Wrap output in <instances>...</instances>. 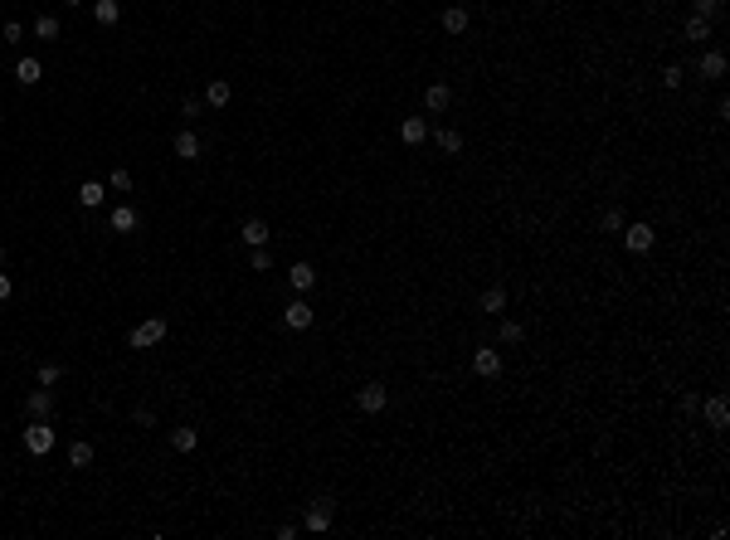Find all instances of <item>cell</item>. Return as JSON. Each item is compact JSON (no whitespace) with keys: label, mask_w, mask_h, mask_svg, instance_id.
<instances>
[{"label":"cell","mask_w":730,"mask_h":540,"mask_svg":"<svg viewBox=\"0 0 730 540\" xmlns=\"http://www.w3.org/2000/svg\"><path fill=\"white\" fill-rule=\"evenodd\" d=\"M103 200H108V190L98 185V180H83V185H78V205H83V210H98Z\"/></svg>","instance_id":"9a60e30c"},{"label":"cell","mask_w":730,"mask_h":540,"mask_svg":"<svg viewBox=\"0 0 730 540\" xmlns=\"http://www.w3.org/2000/svg\"><path fill=\"white\" fill-rule=\"evenodd\" d=\"M195 443H200V433L190 429V424H181V429L171 433V448H176V453H195Z\"/></svg>","instance_id":"44dd1931"},{"label":"cell","mask_w":730,"mask_h":540,"mask_svg":"<svg viewBox=\"0 0 730 540\" xmlns=\"http://www.w3.org/2000/svg\"><path fill=\"white\" fill-rule=\"evenodd\" d=\"M477 307H482V312H492V317H502V312H507V287H487Z\"/></svg>","instance_id":"ffe728a7"},{"label":"cell","mask_w":730,"mask_h":540,"mask_svg":"<svg viewBox=\"0 0 730 540\" xmlns=\"http://www.w3.org/2000/svg\"><path fill=\"white\" fill-rule=\"evenodd\" d=\"M25 409H29V414H34V419H44V414H49V409H54V394H49V389H44V384H39V389H29V399H25Z\"/></svg>","instance_id":"5bb4252c"},{"label":"cell","mask_w":730,"mask_h":540,"mask_svg":"<svg viewBox=\"0 0 730 540\" xmlns=\"http://www.w3.org/2000/svg\"><path fill=\"white\" fill-rule=\"evenodd\" d=\"M443 34H467V10L462 5H448L443 10Z\"/></svg>","instance_id":"2e32d148"},{"label":"cell","mask_w":730,"mask_h":540,"mask_svg":"<svg viewBox=\"0 0 730 540\" xmlns=\"http://www.w3.org/2000/svg\"><path fill=\"white\" fill-rule=\"evenodd\" d=\"M686 39H696V44H701V39H711V20L691 15V20H686Z\"/></svg>","instance_id":"f1b7e54d"},{"label":"cell","mask_w":730,"mask_h":540,"mask_svg":"<svg viewBox=\"0 0 730 540\" xmlns=\"http://www.w3.org/2000/svg\"><path fill=\"white\" fill-rule=\"evenodd\" d=\"M239 239L248 243V248H263V243L273 239V229L263 224V219H243V229H239Z\"/></svg>","instance_id":"52a82bcc"},{"label":"cell","mask_w":730,"mask_h":540,"mask_svg":"<svg viewBox=\"0 0 730 540\" xmlns=\"http://www.w3.org/2000/svg\"><path fill=\"white\" fill-rule=\"evenodd\" d=\"M288 282H293L298 292H312V282H317V272H312V263H293V268H288Z\"/></svg>","instance_id":"e0dca14e"},{"label":"cell","mask_w":730,"mask_h":540,"mask_svg":"<svg viewBox=\"0 0 730 540\" xmlns=\"http://www.w3.org/2000/svg\"><path fill=\"white\" fill-rule=\"evenodd\" d=\"M0 263H5V248H0Z\"/></svg>","instance_id":"8d00e7d4"},{"label":"cell","mask_w":730,"mask_h":540,"mask_svg":"<svg viewBox=\"0 0 730 540\" xmlns=\"http://www.w3.org/2000/svg\"><path fill=\"white\" fill-rule=\"evenodd\" d=\"M59 375H64V365H54V360H44V365H39V384H44V389H49V384H59Z\"/></svg>","instance_id":"4dcf8cb0"},{"label":"cell","mask_w":730,"mask_h":540,"mask_svg":"<svg viewBox=\"0 0 730 540\" xmlns=\"http://www.w3.org/2000/svg\"><path fill=\"white\" fill-rule=\"evenodd\" d=\"M171 146H176V156H181V161H200V156H205V141L190 132V127H186V132H176V141H171Z\"/></svg>","instance_id":"8992f818"},{"label":"cell","mask_w":730,"mask_h":540,"mask_svg":"<svg viewBox=\"0 0 730 540\" xmlns=\"http://www.w3.org/2000/svg\"><path fill=\"white\" fill-rule=\"evenodd\" d=\"M166 331H171L166 317H146V322L127 336V346H132V351H151V346H161V341H166Z\"/></svg>","instance_id":"7a4b0ae2"},{"label":"cell","mask_w":730,"mask_h":540,"mask_svg":"<svg viewBox=\"0 0 730 540\" xmlns=\"http://www.w3.org/2000/svg\"><path fill=\"white\" fill-rule=\"evenodd\" d=\"M34 39H59V20H54V15H39V20H34Z\"/></svg>","instance_id":"83f0119b"},{"label":"cell","mask_w":730,"mask_h":540,"mask_svg":"<svg viewBox=\"0 0 730 540\" xmlns=\"http://www.w3.org/2000/svg\"><path fill=\"white\" fill-rule=\"evenodd\" d=\"M331 521H336V501H331V496H312L307 511H302V526H307L312 536H322V531H331Z\"/></svg>","instance_id":"6da1fadb"},{"label":"cell","mask_w":730,"mask_h":540,"mask_svg":"<svg viewBox=\"0 0 730 540\" xmlns=\"http://www.w3.org/2000/svg\"><path fill=\"white\" fill-rule=\"evenodd\" d=\"M652 239H657V234H652L648 224H623V248H628V253H648Z\"/></svg>","instance_id":"5b68a950"},{"label":"cell","mask_w":730,"mask_h":540,"mask_svg":"<svg viewBox=\"0 0 730 540\" xmlns=\"http://www.w3.org/2000/svg\"><path fill=\"white\" fill-rule=\"evenodd\" d=\"M497 336H502V346H521V341H526V326H521V322H502Z\"/></svg>","instance_id":"484cf974"},{"label":"cell","mask_w":730,"mask_h":540,"mask_svg":"<svg viewBox=\"0 0 730 540\" xmlns=\"http://www.w3.org/2000/svg\"><path fill=\"white\" fill-rule=\"evenodd\" d=\"M400 136H405L409 146H419V141L429 136V122H424V117H405V127H400Z\"/></svg>","instance_id":"7402d4cb"},{"label":"cell","mask_w":730,"mask_h":540,"mask_svg":"<svg viewBox=\"0 0 730 540\" xmlns=\"http://www.w3.org/2000/svg\"><path fill=\"white\" fill-rule=\"evenodd\" d=\"M696 73H701V78H726V54H721V49H711V54H701V63H696Z\"/></svg>","instance_id":"7c38bea8"},{"label":"cell","mask_w":730,"mask_h":540,"mask_svg":"<svg viewBox=\"0 0 730 540\" xmlns=\"http://www.w3.org/2000/svg\"><path fill=\"white\" fill-rule=\"evenodd\" d=\"M355 404L365 409V414H380V409L390 404V389H385V384H375V379H370V384H360V389H355Z\"/></svg>","instance_id":"277c9868"},{"label":"cell","mask_w":730,"mask_h":540,"mask_svg":"<svg viewBox=\"0 0 730 540\" xmlns=\"http://www.w3.org/2000/svg\"><path fill=\"white\" fill-rule=\"evenodd\" d=\"M229 98H234V88H229L224 78H210V88H205V103H210V108H224Z\"/></svg>","instance_id":"ac0fdd59"},{"label":"cell","mask_w":730,"mask_h":540,"mask_svg":"<svg viewBox=\"0 0 730 540\" xmlns=\"http://www.w3.org/2000/svg\"><path fill=\"white\" fill-rule=\"evenodd\" d=\"M604 229L619 234V229H623V210H609V215H604Z\"/></svg>","instance_id":"d6a6232c"},{"label":"cell","mask_w":730,"mask_h":540,"mask_svg":"<svg viewBox=\"0 0 730 540\" xmlns=\"http://www.w3.org/2000/svg\"><path fill=\"white\" fill-rule=\"evenodd\" d=\"M448 103H453V88L448 83H429L424 88V108L429 112H448Z\"/></svg>","instance_id":"ba28073f"},{"label":"cell","mask_w":730,"mask_h":540,"mask_svg":"<svg viewBox=\"0 0 730 540\" xmlns=\"http://www.w3.org/2000/svg\"><path fill=\"white\" fill-rule=\"evenodd\" d=\"M701 414H706V424H711V429H726V424H730V409H726V399H721V394H716V399H701Z\"/></svg>","instance_id":"30bf717a"},{"label":"cell","mask_w":730,"mask_h":540,"mask_svg":"<svg viewBox=\"0 0 730 540\" xmlns=\"http://www.w3.org/2000/svg\"><path fill=\"white\" fill-rule=\"evenodd\" d=\"M15 78L25 83V88H34V83L44 78V73H39V58H20V63H15Z\"/></svg>","instance_id":"cb8c5ba5"},{"label":"cell","mask_w":730,"mask_h":540,"mask_svg":"<svg viewBox=\"0 0 730 540\" xmlns=\"http://www.w3.org/2000/svg\"><path fill=\"white\" fill-rule=\"evenodd\" d=\"M283 322H288V326H293V331H307V326H312V307H307V302H288V312H283Z\"/></svg>","instance_id":"8fae6325"},{"label":"cell","mask_w":730,"mask_h":540,"mask_svg":"<svg viewBox=\"0 0 730 540\" xmlns=\"http://www.w3.org/2000/svg\"><path fill=\"white\" fill-rule=\"evenodd\" d=\"M69 467H93V443L73 438V443H69Z\"/></svg>","instance_id":"603a6c76"},{"label":"cell","mask_w":730,"mask_h":540,"mask_svg":"<svg viewBox=\"0 0 730 540\" xmlns=\"http://www.w3.org/2000/svg\"><path fill=\"white\" fill-rule=\"evenodd\" d=\"M662 88H681V68H676V63H672V68H662Z\"/></svg>","instance_id":"836d02e7"},{"label":"cell","mask_w":730,"mask_h":540,"mask_svg":"<svg viewBox=\"0 0 730 540\" xmlns=\"http://www.w3.org/2000/svg\"><path fill=\"white\" fill-rule=\"evenodd\" d=\"M433 141H438V151H443V156H458V151H462V132H458V127H438V132H433Z\"/></svg>","instance_id":"4fadbf2b"},{"label":"cell","mask_w":730,"mask_h":540,"mask_svg":"<svg viewBox=\"0 0 730 540\" xmlns=\"http://www.w3.org/2000/svg\"><path fill=\"white\" fill-rule=\"evenodd\" d=\"M248 268H253V272H268V268H273V253H268V243H263V248H253Z\"/></svg>","instance_id":"f546056e"},{"label":"cell","mask_w":730,"mask_h":540,"mask_svg":"<svg viewBox=\"0 0 730 540\" xmlns=\"http://www.w3.org/2000/svg\"><path fill=\"white\" fill-rule=\"evenodd\" d=\"M117 15H122L117 0H98V5H93V20H98V25H117Z\"/></svg>","instance_id":"d4e9b609"},{"label":"cell","mask_w":730,"mask_h":540,"mask_svg":"<svg viewBox=\"0 0 730 540\" xmlns=\"http://www.w3.org/2000/svg\"><path fill=\"white\" fill-rule=\"evenodd\" d=\"M472 370H477V375H487V379H492V375H497V370H502V355L492 351V346H477V351H472Z\"/></svg>","instance_id":"9c48e42d"},{"label":"cell","mask_w":730,"mask_h":540,"mask_svg":"<svg viewBox=\"0 0 730 540\" xmlns=\"http://www.w3.org/2000/svg\"><path fill=\"white\" fill-rule=\"evenodd\" d=\"M691 5H696V15H701V20H711V15H721V0H691Z\"/></svg>","instance_id":"1f68e13d"},{"label":"cell","mask_w":730,"mask_h":540,"mask_svg":"<svg viewBox=\"0 0 730 540\" xmlns=\"http://www.w3.org/2000/svg\"><path fill=\"white\" fill-rule=\"evenodd\" d=\"M108 190H112V195H127V190H132V170H122V165H117V170L108 175Z\"/></svg>","instance_id":"4316f807"},{"label":"cell","mask_w":730,"mask_h":540,"mask_svg":"<svg viewBox=\"0 0 730 540\" xmlns=\"http://www.w3.org/2000/svg\"><path fill=\"white\" fill-rule=\"evenodd\" d=\"M132 229H136V210L132 205H117L112 210V234H132Z\"/></svg>","instance_id":"d6986e66"},{"label":"cell","mask_w":730,"mask_h":540,"mask_svg":"<svg viewBox=\"0 0 730 540\" xmlns=\"http://www.w3.org/2000/svg\"><path fill=\"white\" fill-rule=\"evenodd\" d=\"M15 297V282H10V272H0V302Z\"/></svg>","instance_id":"e575fe53"},{"label":"cell","mask_w":730,"mask_h":540,"mask_svg":"<svg viewBox=\"0 0 730 540\" xmlns=\"http://www.w3.org/2000/svg\"><path fill=\"white\" fill-rule=\"evenodd\" d=\"M25 448H29V453H34V458H44V453L54 448V429H49L44 419H34V424H29V429H25Z\"/></svg>","instance_id":"3957f363"},{"label":"cell","mask_w":730,"mask_h":540,"mask_svg":"<svg viewBox=\"0 0 730 540\" xmlns=\"http://www.w3.org/2000/svg\"><path fill=\"white\" fill-rule=\"evenodd\" d=\"M64 5H78V0H64Z\"/></svg>","instance_id":"d590c367"}]
</instances>
